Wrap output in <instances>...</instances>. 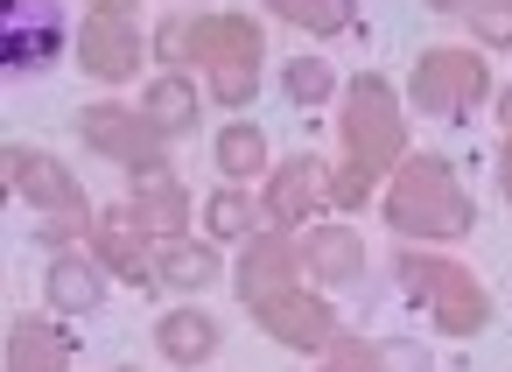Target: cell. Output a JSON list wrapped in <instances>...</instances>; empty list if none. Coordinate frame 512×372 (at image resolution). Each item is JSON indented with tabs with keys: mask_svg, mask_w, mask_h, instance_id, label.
<instances>
[{
	"mask_svg": "<svg viewBox=\"0 0 512 372\" xmlns=\"http://www.w3.org/2000/svg\"><path fill=\"white\" fill-rule=\"evenodd\" d=\"M386 218H393V232H407V239H463V232H470V197H463V183H456L449 162L407 155V162L393 169Z\"/></svg>",
	"mask_w": 512,
	"mask_h": 372,
	"instance_id": "2",
	"label": "cell"
},
{
	"mask_svg": "<svg viewBox=\"0 0 512 372\" xmlns=\"http://www.w3.org/2000/svg\"><path fill=\"white\" fill-rule=\"evenodd\" d=\"M302 260H309V274L323 288H337V281H358L365 274V239L351 225H323V232L302 239Z\"/></svg>",
	"mask_w": 512,
	"mask_h": 372,
	"instance_id": "13",
	"label": "cell"
},
{
	"mask_svg": "<svg viewBox=\"0 0 512 372\" xmlns=\"http://www.w3.org/2000/svg\"><path fill=\"white\" fill-rule=\"evenodd\" d=\"M162 57H197L211 71L218 106H246L260 92V22L253 15H218V22H169Z\"/></svg>",
	"mask_w": 512,
	"mask_h": 372,
	"instance_id": "1",
	"label": "cell"
},
{
	"mask_svg": "<svg viewBox=\"0 0 512 372\" xmlns=\"http://www.w3.org/2000/svg\"><path fill=\"white\" fill-rule=\"evenodd\" d=\"M162 134H197V120H204V99H197V85L190 78H148V106H141Z\"/></svg>",
	"mask_w": 512,
	"mask_h": 372,
	"instance_id": "19",
	"label": "cell"
},
{
	"mask_svg": "<svg viewBox=\"0 0 512 372\" xmlns=\"http://www.w3.org/2000/svg\"><path fill=\"white\" fill-rule=\"evenodd\" d=\"M288 274H295V246H288V239H260V246H246V260H239V295H246V309L288 295Z\"/></svg>",
	"mask_w": 512,
	"mask_h": 372,
	"instance_id": "15",
	"label": "cell"
},
{
	"mask_svg": "<svg viewBox=\"0 0 512 372\" xmlns=\"http://www.w3.org/2000/svg\"><path fill=\"white\" fill-rule=\"evenodd\" d=\"M134 225L148 232V239H183V218H190V197H183V183L169 176V169H155V176H141V190H134Z\"/></svg>",
	"mask_w": 512,
	"mask_h": 372,
	"instance_id": "12",
	"label": "cell"
},
{
	"mask_svg": "<svg viewBox=\"0 0 512 372\" xmlns=\"http://www.w3.org/2000/svg\"><path fill=\"white\" fill-rule=\"evenodd\" d=\"M428 8H442V15H456V8H477V0H428Z\"/></svg>",
	"mask_w": 512,
	"mask_h": 372,
	"instance_id": "30",
	"label": "cell"
},
{
	"mask_svg": "<svg viewBox=\"0 0 512 372\" xmlns=\"http://www.w3.org/2000/svg\"><path fill=\"white\" fill-rule=\"evenodd\" d=\"M253 323L267 330V337H281V344H295V351H323L330 337H337V309L323 302V295H274V302H260L253 309Z\"/></svg>",
	"mask_w": 512,
	"mask_h": 372,
	"instance_id": "9",
	"label": "cell"
},
{
	"mask_svg": "<svg viewBox=\"0 0 512 372\" xmlns=\"http://www.w3.org/2000/svg\"><path fill=\"white\" fill-rule=\"evenodd\" d=\"M400 148H407L400 99L379 78H351V92H344V155H351V169L379 176V169L400 162Z\"/></svg>",
	"mask_w": 512,
	"mask_h": 372,
	"instance_id": "4",
	"label": "cell"
},
{
	"mask_svg": "<svg viewBox=\"0 0 512 372\" xmlns=\"http://www.w3.org/2000/svg\"><path fill=\"white\" fill-rule=\"evenodd\" d=\"M498 120H505V134H512V85L498 92Z\"/></svg>",
	"mask_w": 512,
	"mask_h": 372,
	"instance_id": "29",
	"label": "cell"
},
{
	"mask_svg": "<svg viewBox=\"0 0 512 372\" xmlns=\"http://www.w3.org/2000/svg\"><path fill=\"white\" fill-rule=\"evenodd\" d=\"M141 246H148V232L134 225V211H106L99 218V260L113 274H127V281H162L155 274V253H141Z\"/></svg>",
	"mask_w": 512,
	"mask_h": 372,
	"instance_id": "14",
	"label": "cell"
},
{
	"mask_svg": "<svg viewBox=\"0 0 512 372\" xmlns=\"http://www.w3.org/2000/svg\"><path fill=\"white\" fill-rule=\"evenodd\" d=\"M316 372H372V344H358V337H330V358H323Z\"/></svg>",
	"mask_w": 512,
	"mask_h": 372,
	"instance_id": "28",
	"label": "cell"
},
{
	"mask_svg": "<svg viewBox=\"0 0 512 372\" xmlns=\"http://www.w3.org/2000/svg\"><path fill=\"white\" fill-rule=\"evenodd\" d=\"M155 351H162L169 365H204V358L218 351V323H211L204 309H169V316L155 323Z\"/></svg>",
	"mask_w": 512,
	"mask_h": 372,
	"instance_id": "17",
	"label": "cell"
},
{
	"mask_svg": "<svg viewBox=\"0 0 512 372\" xmlns=\"http://www.w3.org/2000/svg\"><path fill=\"white\" fill-rule=\"evenodd\" d=\"M484 92H491V71H484V57H470V50H428V57L414 64V85H407V99H414L421 113H435V120H456V113L484 106Z\"/></svg>",
	"mask_w": 512,
	"mask_h": 372,
	"instance_id": "6",
	"label": "cell"
},
{
	"mask_svg": "<svg viewBox=\"0 0 512 372\" xmlns=\"http://www.w3.org/2000/svg\"><path fill=\"white\" fill-rule=\"evenodd\" d=\"M218 169H225L232 183H246V176H260V169H267V134H260L253 120H239V127H225V134H218Z\"/></svg>",
	"mask_w": 512,
	"mask_h": 372,
	"instance_id": "21",
	"label": "cell"
},
{
	"mask_svg": "<svg viewBox=\"0 0 512 372\" xmlns=\"http://www.w3.org/2000/svg\"><path fill=\"white\" fill-rule=\"evenodd\" d=\"M8 183L50 211V218H85V197H78V176L57 162V155H36V148H8Z\"/></svg>",
	"mask_w": 512,
	"mask_h": 372,
	"instance_id": "8",
	"label": "cell"
},
{
	"mask_svg": "<svg viewBox=\"0 0 512 372\" xmlns=\"http://www.w3.org/2000/svg\"><path fill=\"white\" fill-rule=\"evenodd\" d=\"M78 64H85L92 78H134V71H141V36H134V22L92 8V22L78 29Z\"/></svg>",
	"mask_w": 512,
	"mask_h": 372,
	"instance_id": "10",
	"label": "cell"
},
{
	"mask_svg": "<svg viewBox=\"0 0 512 372\" xmlns=\"http://www.w3.org/2000/svg\"><path fill=\"white\" fill-rule=\"evenodd\" d=\"M92 8H106V15H127V8H134V0H92Z\"/></svg>",
	"mask_w": 512,
	"mask_h": 372,
	"instance_id": "31",
	"label": "cell"
},
{
	"mask_svg": "<svg viewBox=\"0 0 512 372\" xmlns=\"http://www.w3.org/2000/svg\"><path fill=\"white\" fill-rule=\"evenodd\" d=\"M64 50V8L57 0H0V71L36 78Z\"/></svg>",
	"mask_w": 512,
	"mask_h": 372,
	"instance_id": "5",
	"label": "cell"
},
{
	"mask_svg": "<svg viewBox=\"0 0 512 372\" xmlns=\"http://www.w3.org/2000/svg\"><path fill=\"white\" fill-rule=\"evenodd\" d=\"M477 43H491V50H512V0H477Z\"/></svg>",
	"mask_w": 512,
	"mask_h": 372,
	"instance_id": "25",
	"label": "cell"
},
{
	"mask_svg": "<svg viewBox=\"0 0 512 372\" xmlns=\"http://www.w3.org/2000/svg\"><path fill=\"white\" fill-rule=\"evenodd\" d=\"M330 85H337V71H330L323 57H295V64H288V99H295V106H323Z\"/></svg>",
	"mask_w": 512,
	"mask_h": 372,
	"instance_id": "23",
	"label": "cell"
},
{
	"mask_svg": "<svg viewBox=\"0 0 512 372\" xmlns=\"http://www.w3.org/2000/svg\"><path fill=\"white\" fill-rule=\"evenodd\" d=\"M204 225H211V239H239V232L253 225L246 190H218V197H211V211H204Z\"/></svg>",
	"mask_w": 512,
	"mask_h": 372,
	"instance_id": "24",
	"label": "cell"
},
{
	"mask_svg": "<svg viewBox=\"0 0 512 372\" xmlns=\"http://www.w3.org/2000/svg\"><path fill=\"white\" fill-rule=\"evenodd\" d=\"M78 134H85L99 155L127 162L134 176H155V169H162V127H155L148 113H127V106H85V113H78Z\"/></svg>",
	"mask_w": 512,
	"mask_h": 372,
	"instance_id": "7",
	"label": "cell"
},
{
	"mask_svg": "<svg viewBox=\"0 0 512 372\" xmlns=\"http://www.w3.org/2000/svg\"><path fill=\"white\" fill-rule=\"evenodd\" d=\"M435 358L421 351V344H407V337H386L379 351H372V372H428Z\"/></svg>",
	"mask_w": 512,
	"mask_h": 372,
	"instance_id": "26",
	"label": "cell"
},
{
	"mask_svg": "<svg viewBox=\"0 0 512 372\" xmlns=\"http://www.w3.org/2000/svg\"><path fill=\"white\" fill-rule=\"evenodd\" d=\"M393 274H400L407 302L435 316V330H449V337H477V330H484L491 295H484V281H477L470 267H456V260H442V253H400Z\"/></svg>",
	"mask_w": 512,
	"mask_h": 372,
	"instance_id": "3",
	"label": "cell"
},
{
	"mask_svg": "<svg viewBox=\"0 0 512 372\" xmlns=\"http://www.w3.org/2000/svg\"><path fill=\"white\" fill-rule=\"evenodd\" d=\"M330 176H337V169H323V155H288V162L267 176V218H274V225H302V218L330 197Z\"/></svg>",
	"mask_w": 512,
	"mask_h": 372,
	"instance_id": "11",
	"label": "cell"
},
{
	"mask_svg": "<svg viewBox=\"0 0 512 372\" xmlns=\"http://www.w3.org/2000/svg\"><path fill=\"white\" fill-rule=\"evenodd\" d=\"M99 295H106V274H99L85 253H57V260H50V302H57L64 316L99 309Z\"/></svg>",
	"mask_w": 512,
	"mask_h": 372,
	"instance_id": "20",
	"label": "cell"
},
{
	"mask_svg": "<svg viewBox=\"0 0 512 372\" xmlns=\"http://www.w3.org/2000/svg\"><path fill=\"white\" fill-rule=\"evenodd\" d=\"M505 190H512V134H505Z\"/></svg>",
	"mask_w": 512,
	"mask_h": 372,
	"instance_id": "32",
	"label": "cell"
},
{
	"mask_svg": "<svg viewBox=\"0 0 512 372\" xmlns=\"http://www.w3.org/2000/svg\"><path fill=\"white\" fill-rule=\"evenodd\" d=\"M71 365V337L43 316H22L8 330V372H64Z\"/></svg>",
	"mask_w": 512,
	"mask_h": 372,
	"instance_id": "16",
	"label": "cell"
},
{
	"mask_svg": "<svg viewBox=\"0 0 512 372\" xmlns=\"http://www.w3.org/2000/svg\"><path fill=\"white\" fill-rule=\"evenodd\" d=\"M267 8H274L281 22H295V29H316V36L351 29V0H267Z\"/></svg>",
	"mask_w": 512,
	"mask_h": 372,
	"instance_id": "22",
	"label": "cell"
},
{
	"mask_svg": "<svg viewBox=\"0 0 512 372\" xmlns=\"http://www.w3.org/2000/svg\"><path fill=\"white\" fill-rule=\"evenodd\" d=\"M155 274H162L169 288H190V295H197V288L218 281V246H211V239H204V246H197V239H155Z\"/></svg>",
	"mask_w": 512,
	"mask_h": 372,
	"instance_id": "18",
	"label": "cell"
},
{
	"mask_svg": "<svg viewBox=\"0 0 512 372\" xmlns=\"http://www.w3.org/2000/svg\"><path fill=\"white\" fill-rule=\"evenodd\" d=\"M372 183H379V176H365V169H351V162H344V169L330 176V204L358 211V204H372Z\"/></svg>",
	"mask_w": 512,
	"mask_h": 372,
	"instance_id": "27",
	"label": "cell"
}]
</instances>
